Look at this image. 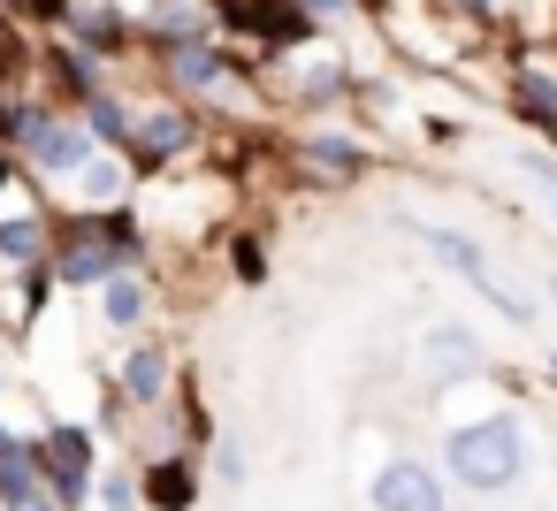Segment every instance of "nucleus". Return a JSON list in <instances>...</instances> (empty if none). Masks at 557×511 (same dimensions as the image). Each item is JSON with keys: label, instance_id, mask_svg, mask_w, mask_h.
<instances>
[{"label": "nucleus", "instance_id": "nucleus-1", "mask_svg": "<svg viewBox=\"0 0 557 511\" xmlns=\"http://www.w3.org/2000/svg\"><path fill=\"white\" fill-rule=\"evenodd\" d=\"M443 473L466 488V496H504L519 473H527V427L511 412H488V420H458L443 435Z\"/></svg>", "mask_w": 557, "mask_h": 511}, {"label": "nucleus", "instance_id": "nucleus-2", "mask_svg": "<svg viewBox=\"0 0 557 511\" xmlns=\"http://www.w3.org/2000/svg\"><path fill=\"white\" fill-rule=\"evenodd\" d=\"M92 146L100 138L77 130L70 115L24 100V161H32V176H77V169H92Z\"/></svg>", "mask_w": 557, "mask_h": 511}, {"label": "nucleus", "instance_id": "nucleus-3", "mask_svg": "<svg viewBox=\"0 0 557 511\" xmlns=\"http://www.w3.org/2000/svg\"><path fill=\"white\" fill-rule=\"evenodd\" d=\"M420 245H428V252H435V260H443L450 275H466V283H473V290H481V298H488V306H496V313H504L511 328H527V321H534V306H527L519 290H504V283H496V267H488V252H481L473 237H458V229H435V222H420Z\"/></svg>", "mask_w": 557, "mask_h": 511}, {"label": "nucleus", "instance_id": "nucleus-4", "mask_svg": "<svg viewBox=\"0 0 557 511\" xmlns=\"http://www.w3.org/2000/svg\"><path fill=\"white\" fill-rule=\"evenodd\" d=\"M39 465H47V488L77 511L100 496V465H92V427H47L39 435Z\"/></svg>", "mask_w": 557, "mask_h": 511}, {"label": "nucleus", "instance_id": "nucleus-5", "mask_svg": "<svg viewBox=\"0 0 557 511\" xmlns=\"http://www.w3.org/2000/svg\"><path fill=\"white\" fill-rule=\"evenodd\" d=\"M207 9H214L222 32H245L260 47H290V39L313 32V9H298V0H207Z\"/></svg>", "mask_w": 557, "mask_h": 511}, {"label": "nucleus", "instance_id": "nucleus-6", "mask_svg": "<svg viewBox=\"0 0 557 511\" xmlns=\"http://www.w3.org/2000/svg\"><path fill=\"white\" fill-rule=\"evenodd\" d=\"M374 511H450V496H443V473L428 465V458H389L382 473H374Z\"/></svg>", "mask_w": 557, "mask_h": 511}, {"label": "nucleus", "instance_id": "nucleus-7", "mask_svg": "<svg viewBox=\"0 0 557 511\" xmlns=\"http://www.w3.org/2000/svg\"><path fill=\"white\" fill-rule=\"evenodd\" d=\"M511 115H519L527 130L557 138V70H542V62H519V70H511Z\"/></svg>", "mask_w": 557, "mask_h": 511}, {"label": "nucleus", "instance_id": "nucleus-8", "mask_svg": "<svg viewBox=\"0 0 557 511\" xmlns=\"http://www.w3.org/2000/svg\"><path fill=\"white\" fill-rule=\"evenodd\" d=\"M298 161L321 169V176H336V184H359V176L374 169V153H367L359 138H336V130H306V138H298Z\"/></svg>", "mask_w": 557, "mask_h": 511}, {"label": "nucleus", "instance_id": "nucleus-9", "mask_svg": "<svg viewBox=\"0 0 557 511\" xmlns=\"http://www.w3.org/2000/svg\"><path fill=\"white\" fill-rule=\"evenodd\" d=\"M191 503H199V465L176 458V450H161L146 465V511H191Z\"/></svg>", "mask_w": 557, "mask_h": 511}, {"label": "nucleus", "instance_id": "nucleus-10", "mask_svg": "<svg viewBox=\"0 0 557 511\" xmlns=\"http://www.w3.org/2000/svg\"><path fill=\"white\" fill-rule=\"evenodd\" d=\"M47 85L70 92V100H100L108 77H100V54L92 47H47Z\"/></svg>", "mask_w": 557, "mask_h": 511}, {"label": "nucleus", "instance_id": "nucleus-11", "mask_svg": "<svg viewBox=\"0 0 557 511\" xmlns=\"http://www.w3.org/2000/svg\"><path fill=\"white\" fill-rule=\"evenodd\" d=\"M115 374H123V382H115L123 404H161V397H169V351H161V344H138Z\"/></svg>", "mask_w": 557, "mask_h": 511}, {"label": "nucleus", "instance_id": "nucleus-12", "mask_svg": "<svg viewBox=\"0 0 557 511\" xmlns=\"http://www.w3.org/2000/svg\"><path fill=\"white\" fill-rule=\"evenodd\" d=\"M184 146H191V115H184V108H153V115L138 123V146H131V153L153 169V161H176Z\"/></svg>", "mask_w": 557, "mask_h": 511}, {"label": "nucleus", "instance_id": "nucleus-13", "mask_svg": "<svg viewBox=\"0 0 557 511\" xmlns=\"http://www.w3.org/2000/svg\"><path fill=\"white\" fill-rule=\"evenodd\" d=\"M169 77H176L184 92H214V85L230 77V54H222V47H207V39H191V47H176V54H169Z\"/></svg>", "mask_w": 557, "mask_h": 511}, {"label": "nucleus", "instance_id": "nucleus-14", "mask_svg": "<svg viewBox=\"0 0 557 511\" xmlns=\"http://www.w3.org/2000/svg\"><path fill=\"white\" fill-rule=\"evenodd\" d=\"M100 321H108V328H138V321H146V283H138V267H115V275L100 283Z\"/></svg>", "mask_w": 557, "mask_h": 511}, {"label": "nucleus", "instance_id": "nucleus-15", "mask_svg": "<svg viewBox=\"0 0 557 511\" xmlns=\"http://www.w3.org/2000/svg\"><path fill=\"white\" fill-rule=\"evenodd\" d=\"M85 123H92V138H100V146H115V153H131V146H138V115H131L115 92L85 100Z\"/></svg>", "mask_w": 557, "mask_h": 511}, {"label": "nucleus", "instance_id": "nucleus-16", "mask_svg": "<svg viewBox=\"0 0 557 511\" xmlns=\"http://www.w3.org/2000/svg\"><path fill=\"white\" fill-rule=\"evenodd\" d=\"M70 32H77V47H92V54H123V47H131V24L108 16V9H77Z\"/></svg>", "mask_w": 557, "mask_h": 511}, {"label": "nucleus", "instance_id": "nucleus-17", "mask_svg": "<svg viewBox=\"0 0 557 511\" xmlns=\"http://www.w3.org/2000/svg\"><path fill=\"white\" fill-rule=\"evenodd\" d=\"M428 359H435V366H450V382L481 374V359H473V336H458V328H435V336H428Z\"/></svg>", "mask_w": 557, "mask_h": 511}, {"label": "nucleus", "instance_id": "nucleus-18", "mask_svg": "<svg viewBox=\"0 0 557 511\" xmlns=\"http://www.w3.org/2000/svg\"><path fill=\"white\" fill-rule=\"evenodd\" d=\"M153 39H161V47H191V39H207V16L184 9V0H169V9L153 16Z\"/></svg>", "mask_w": 557, "mask_h": 511}, {"label": "nucleus", "instance_id": "nucleus-19", "mask_svg": "<svg viewBox=\"0 0 557 511\" xmlns=\"http://www.w3.org/2000/svg\"><path fill=\"white\" fill-rule=\"evenodd\" d=\"M100 511H146V481H131V473H100V496H92Z\"/></svg>", "mask_w": 557, "mask_h": 511}, {"label": "nucleus", "instance_id": "nucleus-20", "mask_svg": "<svg viewBox=\"0 0 557 511\" xmlns=\"http://www.w3.org/2000/svg\"><path fill=\"white\" fill-rule=\"evenodd\" d=\"M0 9L24 16V24H54V32H62V24L77 16V0H0Z\"/></svg>", "mask_w": 557, "mask_h": 511}, {"label": "nucleus", "instance_id": "nucleus-21", "mask_svg": "<svg viewBox=\"0 0 557 511\" xmlns=\"http://www.w3.org/2000/svg\"><path fill=\"white\" fill-rule=\"evenodd\" d=\"M230 267H237L245 283H260V275H268V260H260V245H252V237H237V245H230Z\"/></svg>", "mask_w": 557, "mask_h": 511}, {"label": "nucleus", "instance_id": "nucleus-22", "mask_svg": "<svg viewBox=\"0 0 557 511\" xmlns=\"http://www.w3.org/2000/svg\"><path fill=\"white\" fill-rule=\"evenodd\" d=\"M214 473L237 488V481H245V450H237V443H222V450H214Z\"/></svg>", "mask_w": 557, "mask_h": 511}, {"label": "nucleus", "instance_id": "nucleus-23", "mask_svg": "<svg viewBox=\"0 0 557 511\" xmlns=\"http://www.w3.org/2000/svg\"><path fill=\"white\" fill-rule=\"evenodd\" d=\"M527 176H542V191H549V214H557V161H542V153H527Z\"/></svg>", "mask_w": 557, "mask_h": 511}, {"label": "nucleus", "instance_id": "nucleus-24", "mask_svg": "<svg viewBox=\"0 0 557 511\" xmlns=\"http://www.w3.org/2000/svg\"><path fill=\"white\" fill-rule=\"evenodd\" d=\"M9 511H70V503H62L54 488H39V496H24V503H9Z\"/></svg>", "mask_w": 557, "mask_h": 511}, {"label": "nucleus", "instance_id": "nucleus-25", "mask_svg": "<svg viewBox=\"0 0 557 511\" xmlns=\"http://www.w3.org/2000/svg\"><path fill=\"white\" fill-rule=\"evenodd\" d=\"M443 9H450V16H488L496 0H443Z\"/></svg>", "mask_w": 557, "mask_h": 511}, {"label": "nucleus", "instance_id": "nucleus-26", "mask_svg": "<svg viewBox=\"0 0 557 511\" xmlns=\"http://www.w3.org/2000/svg\"><path fill=\"white\" fill-rule=\"evenodd\" d=\"M298 9H313V16H344L351 0H298Z\"/></svg>", "mask_w": 557, "mask_h": 511}, {"label": "nucleus", "instance_id": "nucleus-27", "mask_svg": "<svg viewBox=\"0 0 557 511\" xmlns=\"http://www.w3.org/2000/svg\"><path fill=\"white\" fill-rule=\"evenodd\" d=\"M9 443H16V435H9V420H0V450H9Z\"/></svg>", "mask_w": 557, "mask_h": 511}, {"label": "nucleus", "instance_id": "nucleus-28", "mask_svg": "<svg viewBox=\"0 0 557 511\" xmlns=\"http://www.w3.org/2000/svg\"><path fill=\"white\" fill-rule=\"evenodd\" d=\"M549 382H557V351H549Z\"/></svg>", "mask_w": 557, "mask_h": 511}, {"label": "nucleus", "instance_id": "nucleus-29", "mask_svg": "<svg viewBox=\"0 0 557 511\" xmlns=\"http://www.w3.org/2000/svg\"><path fill=\"white\" fill-rule=\"evenodd\" d=\"M549 47H557V39H549Z\"/></svg>", "mask_w": 557, "mask_h": 511}]
</instances>
